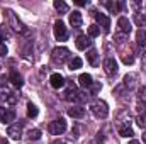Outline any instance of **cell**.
<instances>
[{"mask_svg":"<svg viewBox=\"0 0 146 144\" xmlns=\"http://www.w3.org/2000/svg\"><path fill=\"white\" fill-rule=\"evenodd\" d=\"M78 68H82V59H80V58H73V59H70V70L75 71V70H78Z\"/></svg>","mask_w":146,"mask_h":144,"instance_id":"obj_30","label":"cell"},{"mask_svg":"<svg viewBox=\"0 0 146 144\" xmlns=\"http://www.w3.org/2000/svg\"><path fill=\"white\" fill-rule=\"evenodd\" d=\"M27 115H29L31 119L37 115V107L34 105V104H27Z\"/></svg>","mask_w":146,"mask_h":144,"instance_id":"obj_33","label":"cell"},{"mask_svg":"<svg viewBox=\"0 0 146 144\" xmlns=\"http://www.w3.org/2000/svg\"><path fill=\"white\" fill-rule=\"evenodd\" d=\"M53 32H54L56 41H66V39H68V29H66V26H65L61 20H56V22H54Z\"/></svg>","mask_w":146,"mask_h":144,"instance_id":"obj_6","label":"cell"},{"mask_svg":"<svg viewBox=\"0 0 146 144\" xmlns=\"http://www.w3.org/2000/svg\"><path fill=\"white\" fill-rule=\"evenodd\" d=\"M122 85H124V88H126L127 92H133V90L136 88V75H134V73H129V75H126V76H124V81H122Z\"/></svg>","mask_w":146,"mask_h":144,"instance_id":"obj_14","label":"cell"},{"mask_svg":"<svg viewBox=\"0 0 146 144\" xmlns=\"http://www.w3.org/2000/svg\"><path fill=\"white\" fill-rule=\"evenodd\" d=\"M131 122H133V117L127 110H122L117 114V119H115V126L117 129H122V127H131Z\"/></svg>","mask_w":146,"mask_h":144,"instance_id":"obj_5","label":"cell"},{"mask_svg":"<svg viewBox=\"0 0 146 144\" xmlns=\"http://www.w3.org/2000/svg\"><path fill=\"white\" fill-rule=\"evenodd\" d=\"M131 31H133V27H131L129 19H127V17H119V19H117V34L127 36Z\"/></svg>","mask_w":146,"mask_h":144,"instance_id":"obj_7","label":"cell"},{"mask_svg":"<svg viewBox=\"0 0 146 144\" xmlns=\"http://www.w3.org/2000/svg\"><path fill=\"white\" fill-rule=\"evenodd\" d=\"M68 115L73 117V119H82L85 115V108L82 105H73L72 108H68Z\"/></svg>","mask_w":146,"mask_h":144,"instance_id":"obj_16","label":"cell"},{"mask_svg":"<svg viewBox=\"0 0 146 144\" xmlns=\"http://www.w3.org/2000/svg\"><path fill=\"white\" fill-rule=\"evenodd\" d=\"M90 88H92V95H97V93L100 92V88H102V85H100V83H94V85H92Z\"/></svg>","mask_w":146,"mask_h":144,"instance_id":"obj_34","label":"cell"},{"mask_svg":"<svg viewBox=\"0 0 146 144\" xmlns=\"http://www.w3.org/2000/svg\"><path fill=\"white\" fill-rule=\"evenodd\" d=\"M14 119H15V110L14 108L0 107V122L10 124V122H14Z\"/></svg>","mask_w":146,"mask_h":144,"instance_id":"obj_8","label":"cell"},{"mask_svg":"<svg viewBox=\"0 0 146 144\" xmlns=\"http://www.w3.org/2000/svg\"><path fill=\"white\" fill-rule=\"evenodd\" d=\"M5 54H7V46L0 44V56H5Z\"/></svg>","mask_w":146,"mask_h":144,"instance_id":"obj_35","label":"cell"},{"mask_svg":"<svg viewBox=\"0 0 146 144\" xmlns=\"http://www.w3.org/2000/svg\"><path fill=\"white\" fill-rule=\"evenodd\" d=\"M0 144H9V143H7L5 139H0Z\"/></svg>","mask_w":146,"mask_h":144,"instance_id":"obj_38","label":"cell"},{"mask_svg":"<svg viewBox=\"0 0 146 144\" xmlns=\"http://www.w3.org/2000/svg\"><path fill=\"white\" fill-rule=\"evenodd\" d=\"M49 83H51L53 88H63L66 81H65V76H63V75H60V73H53V75L49 76Z\"/></svg>","mask_w":146,"mask_h":144,"instance_id":"obj_12","label":"cell"},{"mask_svg":"<svg viewBox=\"0 0 146 144\" xmlns=\"http://www.w3.org/2000/svg\"><path fill=\"white\" fill-rule=\"evenodd\" d=\"M136 122H138V126H139L141 129H146V112H143V114H139V115H138Z\"/></svg>","mask_w":146,"mask_h":144,"instance_id":"obj_31","label":"cell"},{"mask_svg":"<svg viewBox=\"0 0 146 144\" xmlns=\"http://www.w3.org/2000/svg\"><path fill=\"white\" fill-rule=\"evenodd\" d=\"M136 44L138 46H146V31L145 29H139L138 32H136Z\"/></svg>","mask_w":146,"mask_h":144,"instance_id":"obj_23","label":"cell"},{"mask_svg":"<svg viewBox=\"0 0 146 144\" xmlns=\"http://www.w3.org/2000/svg\"><path fill=\"white\" fill-rule=\"evenodd\" d=\"M104 5L109 9L110 14H117V12L124 7V3H122V2H104Z\"/></svg>","mask_w":146,"mask_h":144,"instance_id":"obj_20","label":"cell"},{"mask_svg":"<svg viewBox=\"0 0 146 144\" xmlns=\"http://www.w3.org/2000/svg\"><path fill=\"white\" fill-rule=\"evenodd\" d=\"M90 110H92V114L97 119H106L109 115V105L104 100H100V98H97V100H94L90 104Z\"/></svg>","mask_w":146,"mask_h":144,"instance_id":"obj_2","label":"cell"},{"mask_svg":"<svg viewBox=\"0 0 146 144\" xmlns=\"http://www.w3.org/2000/svg\"><path fill=\"white\" fill-rule=\"evenodd\" d=\"M27 136H29V141L33 143V141H37L39 137H41V131L39 129H31L29 132H27Z\"/></svg>","mask_w":146,"mask_h":144,"instance_id":"obj_27","label":"cell"},{"mask_svg":"<svg viewBox=\"0 0 146 144\" xmlns=\"http://www.w3.org/2000/svg\"><path fill=\"white\" fill-rule=\"evenodd\" d=\"M82 22H83V19H82V14L78 10H75V12L70 14V24H72L73 27H80Z\"/></svg>","mask_w":146,"mask_h":144,"instance_id":"obj_19","label":"cell"},{"mask_svg":"<svg viewBox=\"0 0 146 144\" xmlns=\"http://www.w3.org/2000/svg\"><path fill=\"white\" fill-rule=\"evenodd\" d=\"M7 134H9L12 139H15V141L22 139V126H21V124H12V126H9Z\"/></svg>","mask_w":146,"mask_h":144,"instance_id":"obj_11","label":"cell"},{"mask_svg":"<svg viewBox=\"0 0 146 144\" xmlns=\"http://www.w3.org/2000/svg\"><path fill=\"white\" fill-rule=\"evenodd\" d=\"M129 144H141V143H139V141H136V139H131V141H129Z\"/></svg>","mask_w":146,"mask_h":144,"instance_id":"obj_37","label":"cell"},{"mask_svg":"<svg viewBox=\"0 0 146 144\" xmlns=\"http://www.w3.org/2000/svg\"><path fill=\"white\" fill-rule=\"evenodd\" d=\"M51 59H53L56 65H65V63L70 59V51H68V48H63V46L54 48L53 53H51Z\"/></svg>","mask_w":146,"mask_h":144,"instance_id":"obj_3","label":"cell"},{"mask_svg":"<svg viewBox=\"0 0 146 144\" xmlns=\"http://www.w3.org/2000/svg\"><path fill=\"white\" fill-rule=\"evenodd\" d=\"M54 9H56L60 14H66V12H68V5H66L63 0H54Z\"/></svg>","mask_w":146,"mask_h":144,"instance_id":"obj_24","label":"cell"},{"mask_svg":"<svg viewBox=\"0 0 146 144\" xmlns=\"http://www.w3.org/2000/svg\"><path fill=\"white\" fill-rule=\"evenodd\" d=\"M90 44H92V41H90L88 36H78V39H76V48L80 51H85Z\"/></svg>","mask_w":146,"mask_h":144,"instance_id":"obj_17","label":"cell"},{"mask_svg":"<svg viewBox=\"0 0 146 144\" xmlns=\"http://www.w3.org/2000/svg\"><path fill=\"white\" fill-rule=\"evenodd\" d=\"M134 22H136L139 27H145L146 26V15L141 14V12H136V14H134Z\"/></svg>","mask_w":146,"mask_h":144,"instance_id":"obj_25","label":"cell"},{"mask_svg":"<svg viewBox=\"0 0 146 144\" xmlns=\"http://www.w3.org/2000/svg\"><path fill=\"white\" fill-rule=\"evenodd\" d=\"M48 131L53 134V136H61L65 131H66V122L63 119H56L53 122L48 124Z\"/></svg>","mask_w":146,"mask_h":144,"instance_id":"obj_4","label":"cell"},{"mask_svg":"<svg viewBox=\"0 0 146 144\" xmlns=\"http://www.w3.org/2000/svg\"><path fill=\"white\" fill-rule=\"evenodd\" d=\"M76 5H87V2L85 0H76Z\"/></svg>","mask_w":146,"mask_h":144,"instance_id":"obj_36","label":"cell"},{"mask_svg":"<svg viewBox=\"0 0 146 144\" xmlns=\"http://www.w3.org/2000/svg\"><path fill=\"white\" fill-rule=\"evenodd\" d=\"M122 63H124V65H133V63H134L133 53H122Z\"/></svg>","mask_w":146,"mask_h":144,"instance_id":"obj_28","label":"cell"},{"mask_svg":"<svg viewBox=\"0 0 146 144\" xmlns=\"http://www.w3.org/2000/svg\"><path fill=\"white\" fill-rule=\"evenodd\" d=\"M2 41H3V39H2V34H0V44H2Z\"/></svg>","mask_w":146,"mask_h":144,"instance_id":"obj_40","label":"cell"},{"mask_svg":"<svg viewBox=\"0 0 146 144\" xmlns=\"http://www.w3.org/2000/svg\"><path fill=\"white\" fill-rule=\"evenodd\" d=\"M117 131H119V134H121L122 137H133V136H134V132H133L131 127H122V129H117Z\"/></svg>","mask_w":146,"mask_h":144,"instance_id":"obj_29","label":"cell"},{"mask_svg":"<svg viewBox=\"0 0 146 144\" xmlns=\"http://www.w3.org/2000/svg\"><path fill=\"white\" fill-rule=\"evenodd\" d=\"M78 83H80L82 88H90V87L94 85V80H92V76H90L88 73H82V75L78 76Z\"/></svg>","mask_w":146,"mask_h":144,"instance_id":"obj_15","label":"cell"},{"mask_svg":"<svg viewBox=\"0 0 146 144\" xmlns=\"http://www.w3.org/2000/svg\"><path fill=\"white\" fill-rule=\"evenodd\" d=\"M7 14H9V19H10V22H12V26H14V29L17 31V32H26V29H24V26L15 19V15H14V12H10V10H7Z\"/></svg>","mask_w":146,"mask_h":144,"instance_id":"obj_18","label":"cell"},{"mask_svg":"<svg viewBox=\"0 0 146 144\" xmlns=\"http://www.w3.org/2000/svg\"><path fill=\"white\" fill-rule=\"evenodd\" d=\"M104 71L107 73L109 76H114L117 73V61L112 58V56H107L104 59Z\"/></svg>","mask_w":146,"mask_h":144,"instance_id":"obj_9","label":"cell"},{"mask_svg":"<svg viewBox=\"0 0 146 144\" xmlns=\"http://www.w3.org/2000/svg\"><path fill=\"white\" fill-rule=\"evenodd\" d=\"M97 36H100V27L97 24H94V26L88 27V37L92 39V37H97Z\"/></svg>","mask_w":146,"mask_h":144,"instance_id":"obj_26","label":"cell"},{"mask_svg":"<svg viewBox=\"0 0 146 144\" xmlns=\"http://www.w3.org/2000/svg\"><path fill=\"white\" fill-rule=\"evenodd\" d=\"M17 100H19V98H17V95H14V93H9V95L5 97V104H7V105H15Z\"/></svg>","mask_w":146,"mask_h":144,"instance_id":"obj_32","label":"cell"},{"mask_svg":"<svg viewBox=\"0 0 146 144\" xmlns=\"http://www.w3.org/2000/svg\"><path fill=\"white\" fill-rule=\"evenodd\" d=\"M143 141L146 143V131H145V134H143Z\"/></svg>","mask_w":146,"mask_h":144,"instance_id":"obj_39","label":"cell"},{"mask_svg":"<svg viewBox=\"0 0 146 144\" xmlns=\"http://www.w3.org/2000/svg\"><path fill=\"white\" fill-rule=\"evenodd\" d=\"M65 98L73 102V104H83V102L88 100V95H85L83 92H80L75 85H70L66 88V92H65Z\"/></svg>","mask_w":146,"mask_h":144,"instance_id":"obj_1","label":"cell"},{"mask_svg":"<svg viewBox=\"0 0 146 144\" xmlns=\"http://www.w3.org/2000/svg\"><path fill=\"white\" fill-rule=\"evenodd\" d=\"M145 105H146V87H141L138 90V110H139V114L146 112Z\"/></svg>","mask_w":146,"mask_h":144,"instance_id":"obj_13","label":"cell"},{"mask_svg":"<svg viewBox=\"0 0 146 144\" xmlns=\"http://www.w3.org/2000/svg\"><path fill=\"white\" fill-rule=\"evenodd\" d=\"M87 59H88V63L92 66H97V63H99V53H97V49H90L87 53Z\"/></svg>","mask_w":146,"mask_h":144,"instance_id":"obj_22","label":"cell"},{"mask_svg":"<svg viewBox=\"0 0 146 144\" xmlns=\"http://www.w3.org/2000/svg\"><path fill=\"white\" fill-rule=\"evenodd\" d=\"M9 81H10L14 87H19V88L24 85V81H22V76H21L17 71H12V73H10V76H9Z\"/></svg>","mask_w":146,"mask_h":144,"instance_id":"obj_21","label":"cell"},{"mask_svg":"<svg viewBox=\"0 0 146 144\" xmlns=\"http://www.w3.org/2000/svg\"><path fill=\"white\" fill-rule=\"evenodd\" d=\"M94 17L97 20V24L104 29V31H109L110 27V19L106 15V14H100V12H94Z\"/></svg>","mask_w":146,"mask_h":144,"instance_id":"obj_10","label":"cell"}]
</instances>
